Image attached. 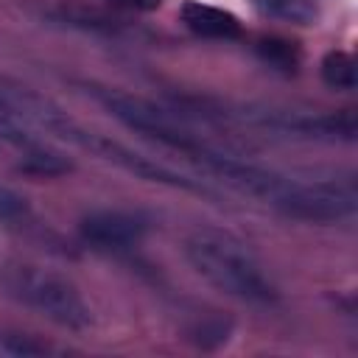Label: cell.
<instances>
[{"label":"cell","instance_id":"obj_6","mask_svg":"<svg viewBox=\"0 0 358 358\" xmlns=\"http://www.w3.org/2000/svg\"><path fill=\"white\" fill-rule=\"evenodd\" d=\"M145 232H148V218L137 210H120V207L92 210L78 224L81 241L98 252H126L137 246L145 238Z\"/></svg>","mask_w":358,"mask_h":358},{"label":"cell","instance_id":"obj_7","mask_svg":"<svg viewBox=\"0 0 358 358\" xmlns=\"http://www.w3.org/2000/svg\"><path fill=\"white\" fill-rule=\"evenodd\" d=\"M182 22L204 39H238L241 36V22L235 14L199 3V0H187L182 6Z\"/></svg>","mask_w":358,"mask_h":358},{"label":"cell","instance_id":"obj_9","mask_svg":"<svg viewBox=\"0 0 358 358\" xmlns=\"http://www.w3.org/2000/svg\"><path fill=\"white\" fill-rule=\"evenodd\" d=\"M255 6L277 20H288L296 25H308L316 17V6L310 0H255Z\"/></svg>","mask_w":358,"mask_h":358},{"label":"cell","instance_id":"obj_3","mask_svg":"<svg viewBox=\"0 0 358 358\" xmlns=\"http://www.w3.org/2000/svg\"><path fill=\"white\" fill-rule=\"evenodd\" d=\"M0 285L11 299H17L20 305L31 308L34 313L59 327L84 330L92 322V310L84 302L81 291L67 277L50 268L8 263L0 268Z\"/></svg>","mask_w":358,"mask_h":358},{"label":"cell","instance_id":"obj_13","mask_svg":"<svg viewBox=\"0 0 358 358\" xmlns=\"http://www.w3.org/2000/svg\"><path fill=\"white\" fill-rule=\"evenodd\" d=\"M117 3H123V6H129V8H143V11L159 6V0H117Z\"/></svg>","mask_w":358,"mask_h":358},{"label":"cell","instance_id":"obj_1","mask_svg":"<svg viewBox=\"0 0 358 358\" xmlns=\"http://www.w3.org/2000/svg\"><path fill=\"white\" fill-rule=\"evenodd\" d=\"M190 268L215 291L255 308H271L280 296L252 249L227 229L199 227L185 238Z\"/></svg>","mask_w":358,"mask_h":358},{"label":"cell","instance_id":"obj_8","mask_svg":"<svg viewBox=\"0 0 358 358\" xmlns=\"http://www.w3.org/2000/svg\"><path fill=\"white\" fill-rule=\"evenodd\" d=\"M322 78L327 87L333 90H355L358 84V73H355V59L344 50H330L324 59H322Z\"/></svg>","mask_w":358,"mask_h":358},{"label":"cell","instance_id":"obj_11","mask_svg":"<svg viewBox=\"0 0 358 358\" xmlns=\"http://www.w3.org/2000/svg\"><path fill=\"white\" fill-rule=\"evenodd\" d=\"M0 352H6V355H48L50 347L11 333V336H3L0 338Z\"/></svg>","mask_w":358,"mask_h":358},{"label":"cell","instance_id":"obj_12","mask_svg":"<svg viewBox=\"0 0 358 358\" xmlns=\"http://www.w3.org/2000/svg\"><path fill=\"white\" fill-rule=\"evenodd\" d=\"M22 213H25V199L17 190L0 185V221H11Z\"/></svg>","mask_w":358,"mask_h":358},{"label":"cell","instance_id":"obj_10","mask_svg":"<svg viewBox=\"0 0 358 358\" xmlns=\"http://www.w3.org/2000/svg\"><path fill=\"white\" fill-rule=\"evenodd\" d=\"M257 53L266 64H271L282 73H294L299 64V50L294 48V42H285V39H263L257 45Z\"/></svg>","mask_w":358,"mask_h":358},{"label":"cell","instance_id":"obj_2","mask_svg":"<svg viewBox=\"0 0 358 358\" xmlns=\"http://www.w3.org/2000/svg\"><path fill=\"white\" fill-rule=\"evenodd\" d=\"M14 98H17V103L22 106V112H25V117H28L31 123H36V126H42V129H48V131H53V134H59V137L76 143V145L84 148V151H92L95 157H101V159H106V162H112V165H117V168L134 173L137 179L159 182V185L179 187V190L207 193L204 185H196L193 179H185L182 173H176V171H171V168H165V165H159V162H154V159H148V157H143V154L126 148L123 143L109 140V137H103V134H98V131H92V129L76 123V120L67 117L62 109H56L50 101H42V98L34 95V92H25V90H22V92H14Z\"/></svg>","mask_w":358,"mask_h":358},{"label":"cell","instance_id":"obj_5","mask_svg":"<svg viewBox=\"0 0 358 358\" xmlns=\"http://www.w3.org/2000/svg\"><path fill=\"white\" fill-rule=\"evenodd\" d=\"M0 140L22 154V168L31 173L53 176V173H64L70 168V162L62 154H56L42 140H36V134L31 131V120L25 117L14 92L3 90V87H0Z\"/></svg>","mask_w":358,"mask_h":358},{"label":"cell","instance_id":"obj_4","mask_svg":"<svg viewBox=\"0 0 358 358\" xmlns=\"http://www.w3.org/2000/svg\"><path fill=\"white\" fill-rule=\"evenodd\" d=\"M227 120L246 123L252 129L277 131L285 137L302 140H324V143H352L355 140V115L344 112H299V109H280V106H229L221 103L218 112Z\"/></svg>","mask_w":358,"mask_h":358}]
</instances>
